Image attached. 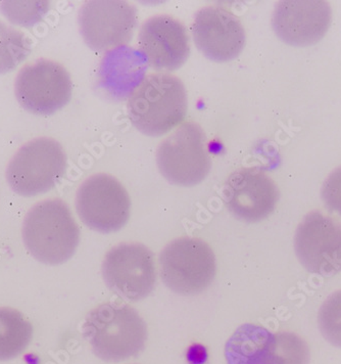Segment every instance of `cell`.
I'll return each mask as SVG.
<instances>
[{
    "label": "cell",
    "mask_w": 341,
    "mask_h": 364,
    "mask_svg": "<svg viewBox=\"0 0 341 364\" xmlns=\"http://www.w3.org/2000/svg\"><path fill=\"white\" fill-rule=\"evenodd\" d=\"M318 323L327 342L341 348V291L331 294L319 310Z\"/></svg>",
    "instance_id": "d6986e66"
},
{
    "label": "cell",
    "mask_w": 341,
    "mask_h": 364,
    "mask_svg": "<svg viewBox=\"0 0 341 364\" xmlns=\"http://www.w3.org/2000/svg\"><path fill=\"white\" fill-rule=\"evenodd\" d=\"M216 257L211 247L196 237L169 242L160 256V272L166 286L179 295H197L216 277Z\"/></svg>",
    "instance_id": "5b68a950"
},
{
    "label": "cell",
    "mask_w": 341,
    "mask_h": 364,
    "mask_svg": "<svg viewBox=\"0 0 341 364\" xmlns=\"http://www.w3.org/2000/svg\"><path fill=\"white\" fill-rule=\"evenodd\" d=\"M224 202L240 220L254 223L274 212L279 190L274 181L256 168H242L229 176L223 188Z\"/></svg>",
    "instance_id": "4fadbf2b"
},
{
    "label": "cell",
    "mask_w": 341,
    "mask_h": 364,
    "mask_svg": "<svg viewBox=\"0 0 341 364\" xmlns=\"http://www.w3.org/2000/svg\"><path fill=\"white\" fill-rule=\"evenodd\" d=\"M191 30L198 50L214 62L234 60L244 48V26L230 11L220 6L200 9Z\"/></svg>",
    "instance_id": "9a60e30c"
},
{
    "label": "cell",
    "mask_w": 341,
    "mask_h": 364,
    "mask_svg": "<svg viewBox=\"0 0 341 364\" xmlns=\"http://www.w3.org/2000/svg\"><path fill=\"white\" fill-rule=\"evenodd\" d=\"M2 14L16 25L30 27L40 22L48 14V1H4L0 6Z\"/></svg>",
    "instance_id": "ffe728a7"
},
{
    "label": "cell",
    "mask_w": 341,
    "mask_h": 364,
    "mask_svg": "<svg viewBox=\"0 0 341 364\" xmlns=\"http://www.w3.org/2000/svg\"><path fill=\"white\" fill-rule=\"evenodd\" d=\"M185 86L168 73L146 76L128 100V115L137 130L162 136L183 122L187 114Z\"/></svg>",
    "instance_id": "7a4b0ae2"
},
{
    "label": "cell",
    "mask_w": 341,
    "mask_h": 364,
    "mask_svg": "<svg viewBox=\"0 0 341 364\" xmlns=\"http://www.w3.org/2000/svg\"><path fill=\"white\" fill-rule=\"evenodd\" d=\"M84 337L93 353L107 363H120L139 356L146 347V321L127 304L107 303L86 316Z\"/></svg>",
    "instance_id": "6da1fadb"
},
{
    "label": "cell",
    "mask_w": 341,
    "mask_h": 364,
    "mask_svg": "<svg viewBox=\"0 0 341 364\" xmlns=\"http://www.w3.org/2000/svg\"><path fill=\"white\" fill-rule=\"evenodd\" d=\"M80 32L86 44L95 51L125 46L137 26V11L121 0H91L79 13Z\"/></svg>",
    "instance_id": "7c38bea8"
},
{
    "label": "cell",
    "mask_w": 341,
    "mask_h": 364,
    "mask_svg": "<svg viewBox=\"0 0 341 364\" xmlns=\"http://www.w3.org/2000/svg\"><path fill=\"white\" fill-rule=\"evenodd\" d=\"M77 213L84 224L102 233L122 230L129 220L131 200L122 183L111 175H92L77 191Z\"/></svg>",
    "instance_id": "ba28073f"
},
{
    "label": "cell",
    "mask_w": 341,
    "mask_h": 364,
    "mask_svg": "<svg viewBox=\"0 0 341 364\" xmlns=\"http://www.w3.org/2000/svg\"><path fill=\"white\" fill-rule=\"evenodd\" d=\"M67 156L55 139H34L18 149L6 169L11 190L23 197H34L55 188L64 177Z\"/></svg>",
    "instance_id": "8992f818"
},
{
    "label": "cell",
    "mask_w": 341,
    "mask_h": 364,
    "mask_svg": "<svg viewBox=\"0 0 341 364\" xmlns=\"http://www.w3.org/2000/svg\"><path fill=\"white\" fill-rule=\"evenodd\" d=\"M225 357L227 364H310V352L296 333L247 323L229 338Z\"/></svg>",
    "instance_id": "277c9868"
},
{
    "label": "cell",
    "mask_w": 341,
    "mask_h": 364,
    "mask_svg": "<svg viewBox=\"0 0 341 364\" xmlns=\"http://www.w3.org/2000/svg\"><path fill=\"white\" fill-rule=\"evenodd\" d=\"M23 240L36 260L48 265L63 264L78 248L80 230L64 200H45L28 212Z\"/></svg>",
    "instance_id": "3957f363"
},
{
    "label": "cell",
    "mask_w": 341,
    "mask_h": 364,
    "mask_svg": "<svg viewBox=\"0 0 341 364\" xmlns=\"http://www.w3.org/2000/svg\"><path fill=\"white\" fill-rule=\"evenodd\" d=\"M332 18L330 4L323 0H283L272 17L277 36L293 46H309L323 38Z\"/></svg>",
    "instance_id": "5bb4252c"
},
{
    "label": "cell",
    "mask_w": 341,
    "mask_h": 364,
    "mask_svg": "<svg viewBox=\"0 0 341 364\" xmlns=\"http://www.w3.org/2000/svg\"><path fill=\"white\" fill-rule=\"evenodd\" d=\"M71 77L64 67L39 60L21 70L16 79V97L23 108L37 115H51L70 102Z\"/></svg>",
    "instance_id": "8fae6325"
},
{
    "label": "cell",
    "mask_w": 341,
    "mask_h": 364,
    "mask_svg": "<svg viewBox=\"0 0 341 364\" xmlns=\"http://www.w3.org/2000/svg\"><path fill=\"white\" fill-rule=\"evenodd\" d=\"M294 250L310 273L333 277L341 272V224L320 211L308 214L294 235Z\"/></svg>",
    "instance_id": "30bf717a"
},
{
    "label": "cell",
    "mask_w": 341,
    "mask_h": 364,
    "mask_svg": "<svg viewBox=\"0 0 341 364\" xmlns=\"http://www.w3.org/2000/svg\"><path fill=\"white\" fill-rule=\"evenodd\" d=\"M156 163L163 176L179 186H195L211 171L207 135L197 123L180 126L160 144Z\"/></svg>",
    "instance_id": "52a82bcc"
},
{
    "label": "cell",
    "mask_w": 341,
    "mask_h": 364,
    "mask_svg": "<svg viewBox=\"0 0 341 364\" xmlns=\"http://www.w3.org/2000/svg\"><path fill=\"white\" fill-rule=\"evenodd\" d=\"M31 51V44L24 33L0 22V74L18 67Z\"/></svg>",
    "instance_id": "ac0fdd59"
},
{
    "label": "cell",
    "mask_w": 341,
    "mask_h": 364,
    "mask_svg": "<svg viewBox=\"0 0 341 364\" xmlns=\"http://www.w3.org/2000/svg\"><path fill=\"white\" fill-rule=\"evenodd\" d=\"M102 277L114 293L137 302L155 289V255L144 245L120 244L107 252L102 263Z\"/></svg>",
    "instance_id": "9c48e42d"
},
{
    "label": "cell",
    "mask_w": 341,
    "mask_h": 364,
    "mask_svg": "<svg viewBox=\"0 0 341 364\" xmlns=\"http://www.w3.org/2000/svg\"><path fill=\"white\" fill-rule=\"evenodd\" d=\"M32 337V324L24 314L13 308H0V360H9L22 354Z\"/></svg>",
    "instance_id": "e0dca14e"
},
{
    "label": "cell",
    "mask_w": 341,
    "mask_h": 364,
    "mask_svg": "<svg viewBox=\"0 0 341 364\" xmlns=\"http://www.w3.org/2000/svg\"><path fill=\"white\" fill-rule=\"evenodd\" d=\"M321 196L325 206L341 217V166L327 177Z\"/></svg>",
    "instance_id": "44dd1931"
},
{
    "label": "cell",
    "mask_w": 341,
    "mask_h": 364,
    "mask_svg": "<svg viewBox=\"0 0 341 364\" xmlns=\"http://www.w3.org/2000/svg\"><path fill=\"white\" fill-rule=\"evenodd\" d=\"M139 44L149 66L158 71H175L190 55L186 28L170 16H156L146 21L140 28Z\"/></svg>",
    "instance_id": "2e32d148"
}]
</instances>
